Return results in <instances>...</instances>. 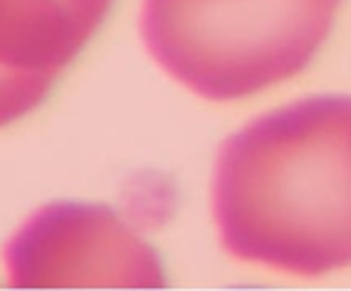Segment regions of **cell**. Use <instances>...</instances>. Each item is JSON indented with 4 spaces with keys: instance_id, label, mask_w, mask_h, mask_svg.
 I'll return each mask as SVG.
<instances>
[{
    "instance_id": "obj_2",
    "label": "cell",
    "mask_w": 351,
    "mask_h": 291,
    "mask_svg": "<svg viewBox=\"0 0 351 291\" xmlns=\"http://www.w3.org/2000/svg\"><path fill=\"white\" fill-rule=\"evenodd\" d=\"M339 0H143L141 36L172 79L234 101L294 77L332 29Z\"/></svg>"
},
{
    "instance_id": "obj_4",
    "label": "cell",
    "mask_w": 351,
    "mask_h": 291,
    "mask_svg": "<svg viewBox=\"0 0 351 291\" xmlns=\"http://www.w3.org/2000/svg\"><path fill=\"white\" fill-rule=\"evenodd\" d=\"M115 0H0V127L48 98Z\"/></svg>"
},
{
    "instance_id": "obj_3",
    "label": "cell",
    "mask_w": 351,
    "mask_h": 291,
    "mask_svg": "<svg viewBox=\"0 0 351 291\" xmlns=\"http://www.w3.org/2000/svg\"><path fill=\"white\" fill-rule=\"evenodd\" d=\"M5 265L19 289L165 287L158 251L101 203L43 205L10 239Z\"/></svg>"
},
{
    "instance_id": "obj_1",
    "label": "cell",
    "mask_w": 351,
    "mask_h": 291,
    "mask_svg": "<svg viewBox=\"0 0 351 291\" xmlns=\"http://www.w3.org/2000/svg\"><path fill=\"white\" fill-rule=\"evenodd\" d=\"M213 213L234 258L294 275L351 265V96H308L222 144Z\"/></svg>"
}]
</instances>
